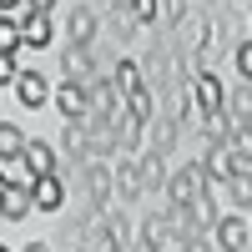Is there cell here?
<instances>
[{"instance_id":"28","label":"cell","mask_w":252,"mask_h":252,"mask_svg":"<svg viewBox=\"0 0 252 252\" xmlns=\"http://www.w3.org/2000/svg\"><path fill=\"white\" fill-rule=\"evenodd\" d=\"M131 20L152 26V20H157V0H131Z\"/></svg>"},{"instance_id":"13","label":"cell","mask_w":252,"mask_h":252,"mask_svg":"<svg viewBox=\"0 0 252 252\" xmlns=\"http://www.w3.org/2000/svg\"><path fill=\"white\" fill-rule=\"evenodd\" d=\"M222 106H227V116H232V126H252V86H237Z\"/></svg>"},{"instance_id":"29","label":"cell","mask_w":252,"mask_h":252,"mask_svg":"<svg viewBox=\"0 0 252 252\" xmlns=\"http://www.w3.org/2000/svg\"><path fill=\"white\" fill-rule=\"evenodd\" d=\"M20 71H15V56L10 51H0V86H5V81H15Z\"/></svg>"},{"instance_id":"10","label":"cell","mask_w":252,"mask_h":252,"mask_svg":"<svg viewBox=\"0 0 252 252\" xmlns=\"http://www.w3.org/2000/svg\"><path fill=\"white\" fill-rule=\"evenodd\" d=\"M192 86H197V106H202L207 116H212V111H222V101H227V96H222V81H217L212 71H207V76H197Z\"/></svg>"},{"instance_id":"15","label":"cell","mask_w":252,"mask_h":252,"mask_svg":"<svg viewBox=\"0 0 252 252\" xmlns=\"http://www.w3.org/2000/svg\"><path fill=\"white\" fill-rule=\"evenodd\" d=\"M86 197H91V207H106V197H111V172L106 166H86Z\"/></svg>"},{"instance_id":"20","label":"cell","mask_w":252,"mask_h":252,"mask_svg":"<svg viewBox=\"0 0 252 252\" xmlns=\"http://www.w3.org/2000/svg\"><path fill=\"white\" fill-rule=\"evenodd\" d=\"M141 187H146V182H141V172H136V166H131V161H126V166H121V172H116V192H121V197H136V192H141Z\"/></svg>"},{"instance_id":"22","label":"cell","mask_w":252,"mask_h":252,"mask_svg":"<svg viewBox=\"0 0 252 252\" xmlns=\"http://www.w3.org/2000/svg\"><path fill=\"white\" fill-rule=\"evenodd\" d=\"M141 242H152V247H166V242H172L166 217H152V222H146V227H141Z\"/></svg>"},{"instance_id":"34","label":"cell","mask_w":252,"mask_h":252,"mask_svg":"<svg viewBox=\"0 0 252 252\" xmlns=\"http://www.w3.org/2000/svg\"><path fill=\"white\" fill-rule=\"evenodd\" d=\"M10 5H26V0H0V15H5V10H10Z\"/></svg>"},{"instance_id":"5","label":"cell","mask_w":252,"mask_h":252,"mask_svg":"<svg viewBox=\"0 0 252 252\" xmlns=\"http://www.w3.org/2000/svg\"><path fill=\"white\" fill-rule=\"evenodd\" d=\"M51 10H26V20H20V35H26V46H51Z\"/></svg>"},{"instance_id":"4","label":"cell","mask_w":252,"mask_h":252,"mask_svg":"<svg viewBox=\"0 0 252 252\" xmlns=\"http://www.w3.org/2000/svg\"><path fill=\"white\" fill-rule=\"evenodd\" d=\"M61 197H66V187H61L56 172H46V177H35V182H31V202L40 207V212H56Z\"/></svg>"},{"instance_id":"25","label":"cell","mask_w":252,"mask_h":252,"mask_svg":"<svg viewBox=\"0 0 252 252\" xmlns=\"http://www.w3.org/2000/svg\"><path fill=\"white\" fill-rule=\"evenodd\" d=\"M101 247H106V252H126V227H121V222H106V232H101Z\"/></svg>"},{"instance_id":"33","label":"cell","mask_w":252,"mask_h":252,"mask_svg":"<svg viewBox=\"0 0 252 252\" xmlns=\"http://www.w3.org/2000/svg\"><path fill=\"white\" fill-rule=\"evenodd\" d=\"M26 5H31V10H51L56 0H26Z\"/></svg>"},{"instance_id":"31","label":"cell","mask_w":252,"mask_h":252,"mask_svg":"<svg viewBox=\"0 0 252 252\" xmlns=\"http://www.w3.org/2000/svg\"><path fill=\"white\" fill-rule=\"evenodd\" d=\"M172 146H177V131H172V126H166V131H157V152H161V157L172 152Z\"/></svg>"},{"instance_id":"1","label":"cell","mask_w":252,"mask_h":252,"mask_svg":"<svg viewBox=\"0 0 252 252\" xmlns=\"http://www.w3.org/2000/svg\"><path fill=\"white\" fill-rule=\"evenodd\" d=\"M202 187H207V172L202 166H182V172L166 182V197H172V207H192L202 197Z\"/></svg>"},{"instance_id":"38","label":"cell","mask_w":252,"mask_h":252,"mask_svg":"<svg viewBox=\"0 0 252 252\" xmlns=\"http://www.w3.org/2000/svg\"><path fill=\"white\" fill-rule=\"evenodd\" d=\"M0 252H10V247H0Z\"/></svg>"},{"instance_id":"35","label":"cell","mask_w":252,"mask_h":252,"mask_svg":"<svg viewBox=\"0 0 252 252\" xmlns=\"http://www.w3.org/2000/svg\"><path fill=\"white\" fill-rule=\"evenodd\" d=\"M26 252H51V247H46V242H31V247H26Z\"/></svg>"},{"instance_id":"19","label":"cell","mask_w":252,"mask_h":252,"mask_svg":"<svg viewBox=\"0 0 252 252\" xmlns=\"http://www.w3.org/2000/svg\"><path fill=\"white\" fill-rule=\"evenodd\" d=\"M121 101H126V111H131L136 121H146V116H152V91H146V86H136V91H126Z\"/></svg>"},{"instance_id":"9","label":"cell","mask_w":252,"mask_h":252,"mask_svg":"<svg viewBox=\"0 0 252 252\" xmlns=\"http://www.w3.org/2000/svg\"><path fill=\"white\" fill-rule=\"evenodd\" d=\"M31 207H35V202H31L26 187H5V192H0V217H5V222H20Z\"/></svg>"},{"instance_id":"26","label":"cell","mask_w":252,"mask_h":252,"mask_svg":"<svg viewBox=\"0 0 252 252\" xmlns=\"http://www.w3.org/2000/svg\"><path fill=\"white\" fill-rule=\"evenodd\" d=\"M227 187H232V202H237V207H252V177H247V172H237Z\"/></svg>"},{"instance_id":"16","label":"cell","mask_w":252,"mask_h":252,"mask_svg":"<svg viewBox=\"0 0 252 252\" xmlns=\"http://www.w3.org/2000/svg\"><path fill=\"white\" fill-rule=\"evenodd\" d=\"M91 35H96V15L86 5H76L71 10V40H76V46H91Z\"/></svg>"},{"instance_id":"21","label":"cell","mask_w":252,"mask_h":252,"mask_svg":"<svg viewBox=\"0 0 252 252\" xmlns=\"http://www.w3.org/2000/svg\"><path fill=\"white\" fill-rule=\"evenodd\" d=\"M111 86H116L121 96H126V91H136V86H141V71L131 66V61H121V66H116V76H111Z\"/></svg>"},{"instance_id":"12","label":"cell","mask_w":252,"mask_h":252,"mask_svg":"<svg viewBox=\"0 0 252 252\" xmlns=\"http://www.w3.org/2000/svg\"><path fill=\"white\" fill-rule=\"evenodd\" d=\"M86 96H91V111L96 116H116V86H111V81H91V86H86Z\"/></svg>"},{"instance_id":"36","label":"cell","mask_w":252,"mask_h":252,"mask_svg":"<svg viewBox=\"0 0 252 252\" xmlns=\"http://www.w3.org/2000/svg\"><path fill=\"white\" fill-rule=\"evenodd\" d=\"M136 252H157V247H152V242H141V247H136Z\"/></svg>"},{"instance_id":"27","label":"cell","mask_w":252,"mask_h":252,"mask_svg":"<svg viewBox=\"0 0 252 252\" xmlns=\"http://www.w3.org/2000/svg\"><path fill=\"white\" fill-rule=\"evenodd\" d=\"M141 166H146V172H141V182H146V187H161V152H152Z\"/></svg>"},{"instance_id":"30","label":"cell","mask_w":252,"mask_h":252,"mask_svg":"<svg viewBox=\"0 0 252 252\" xmlns=\"http://www.w3.org/2000/svg\"><path fill=\"white\" fill-rule=\"evenodd\" d=\"M237 71H242V81H252V46L237 51Z\"/></svg>"},{"instance_id":"3","label":"cell","mask_w":252,"mask_h":252,"mask_svg":"<svg viewBox=\"0 0 252 252\" xmlns=\"http://www.w3.org/2000/svg\"><path fill=\"white\" fill-rule=\"evenodd\" d=\"M56 106H61V116H66V121H86V111H91V96H86V86L66 81V86L56 91Z\"/></svg>"},{"instance_id":"23","label":"cell","mask_w":252,"mask_h":252,"mask_svg":"<svg viewBox=\"0 0 252 252\" xmlns=\"http://www.w3.org/2000/svg\"><path fill=\"white\" fill-rule=\"evenodd\" d=\"M15 46H26V35H20V26H15L10 15H0V51L15 56Z\"/></svg>"},{"instance_id":"37","label":"cell","mask_w":252,"mask_h":252,"mask_svg":"<svg viewBox=\"0 0 252 252\" xmlns=\"http://www.w3.org/2000/svg\"><path fill=\"white\" fill-rule=\"evenodd\" d=\"M5 187H10V182H5V172H0V192H5Z\"/></svg>"},{"instance_id":"18","label":"cell","mask_w":252,"mask_h":252,"mask_svg":"<svg viewBox=\"0 0 252 252\" xmlns=\"http://www.w3.org/2000/svg\"><path fill=\"white\" fill-rule=\"evenodd\" d=\"M66 146L86 161V152H91V126H86V121H71V126H66Z\"/></svg>"},{"instance_id":"14","label":"cell","mask_w":252,"mask_h":252,"mask_svg":"<svg viewBox=\"0 0 252 252\" xmlns=\"http://www.w3.org/2000/svg\"><path fill=\"white\" fill-rule=\"evenodd\" d=\"M26 166H31V177H46V172H56V152L46 141H26Z\"/></svg>"},{"instance_id":"17","label":"cell","mask_w":252,"mask_h":252,"mask_svg":"<svg viewBox=\"0 0 252 252\" xmlns=\"http://www.w3.org/2000/svg\"><path fill=\"white\" fill-rule=\"evenodd\" d=\"M227 146H232L237 166H252V126H232V131H227Z\"/></svg>"},{"instance_id":"7","label":"cell","mask_w":252,"mask_h":252,"mask_svg":"<svg viewBox=\"0 0 252 252\" xmlns=\"http://www.w3.org/2000/svg\"><path fill=\"white\" fill-rule=\"evenodd\" d=\"M217 247L247 252V222H242V217H217Z\"/></svg>"},{"instance_id":"6","label":"cell","mask_w":252,"mask_h":252,"mask_svg":"<svg viewBox=\"0 0 252 252\" xmlns=\"http://www.w3.org/2000/svg\"><path fill=\"white\" fill-rule=\"evenodd\" d=\"M0 161L15 166V161H26V131L10 121H0Z\"/></svg>"},{"instance_id":"8","label":"cell","mask_w":252,"mask_h":252,"mask_svg":"<svg viewBox=\"0 0 252 252\" xmlns=\"http://www.w3.org/2000/svg\"><path fill=\"white\" fill-rule=\"evenodd\" d=\"M15 96H20V106H46V76L20 71L15 76Z\"/></svg>"},{"instance_id":"24","label":"cell","mask_w":252,"mask_h":252,"mask_svg":"<svg viewBox=\"0 0 252 252\" xmlns=\"http://www.w3.org/2000/svg\"><path fill=\"white\" fill-rule=\"evenodd\" d=\"M227 131H232V116H227V111L207 116V141H227Z\"/></svg>"},{"instance_id":"32","label":"cell","mask_w":252,"mask_h":252,"mask_svg":"<svg viewBox=\"0 0 252 252\" xmlns=\"http://www.w3.org/2000/svg\"><path fill=\"white\" fill-rule=\"evenodd\" d=\"M166 10V20H182V0H157V15Z\"/></svg>"},{"instance_id":"2","label":"cell","mask_w":252,"mask_h":252,"mask_svg":"<svg viewBox=\"0 0 252 252\" xmlns=\"http://www.w3.org/2000/svg\"><path fill=\"white\" fill-rule=\"evenodd\" d=\"M202 172L217 177V182H232L242 166H237V157H232V146H227V141H207V161H202Z\"/></svg>"},{"instance_id":"11","label":"cell","mask_w":252,"mask_h":252,"mask_svg":"<svg viewBox=\"0 0 252 252\" xmlns=\"http://www.w3.org/2000/svg\"><path fill=\"white\" fill-rule=\"evenodd\" d=\"M61 66H66V76L76 81V86H86V81H91V51L86 46H71L66 56H61Z\"/></svg>"}]
</instances>
